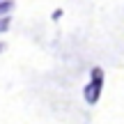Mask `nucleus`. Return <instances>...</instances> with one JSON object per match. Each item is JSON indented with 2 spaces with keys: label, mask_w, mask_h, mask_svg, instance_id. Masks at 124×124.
Instances as JSON below:
<instances>
[{
  "label": "nucleus",
  "mask_w": 124,
  "mask_h": 124,
  "mask_svg": "<svg viewBox=\"0 0 124 124\" xmlns=\"http://www.w3.org/2000/svg\"><path fill=\"white\" fill-rule=\"evenodd\" d=\"M101 90H103V69L94 67L90 71V83L85 85L83 94H85V101L87 103H97L99 97H101Z\"/></svg>",
  "instance_id": "f257e3e1"
},
{
  "label": "nucleus",
  "mask_w": 124,
  "mask_h": 124,
  "mask_svg": "<svg viewBox=\"0 0 124 124\" xmlns=\"http://www.w3.org/2000/svg\"><path fill=\"white\" fill-rule=\"evenodd\" d=\"M12 7H14V2H12V0H0V14H7Z\"/></svg>",
  "instance_id": "f03ea898"
},
{
  "label": "nucleus",
  "mask_w": 124,
  "mask_h": 124,
  "mask_svg": "<svg viewBox=\"0 0 124 124\" xmlns=\"http://www.w3.org/2000/svg\"><path fill=\"white\" fill-rule=\"evenodd\" d=\"M0 51H2V44H0Z\"/></svg>",
  "instance_id": "20e7f679"
},
{
  "label": "nucleus",
  "mask_w": 124,
  "mask_h": 124,
  "mask_svg": "<svg viewBox=\"0 0 124 124\" xmlns=\"http://www.w3.org/2000/svg\"><path fill=\"white\" fill-rule=\"evenodd\" d=\"M7 28H9V18L5 16V18H0V32H2V30H7Z\"/></svg>",
  "instance_id": "7ed1b4c3"
}]
</instances>
